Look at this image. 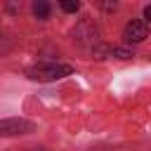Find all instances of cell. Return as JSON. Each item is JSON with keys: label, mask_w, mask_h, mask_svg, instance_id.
<instances>
[{"label": "cell", "mask_w": 151, "mask_h": 151, "mask_svg": "<svg viewBox=\"0 0 151 151\" xmlns=\"http://www.w3.org/2000/svg\"><path fill=\"white\" fill-rule=\"evenodd\" d=\"M71 73H73V66H68V64H38V66H33V68H28V71H26V76H28V78L40 80V83L61 80V78L71 76Z\"/></svg>", "instance_id": "1"}, {"label": "cell", "mask_w": 151, "mask_h": 151, "mask_svg": "<svg viewBox=\"0 0 151 151\" xmlns=\"http://www.w3.org/2000/svg\"><path fill=\"white\" fill-rule=\"evenodd\" d=\"M146 35H149V28H146V24L139 21V19H132V21L125 26V31H123L125 42H142Z\"/></svg>", "instance_id": "3"}, {"label": "cell", "mask_w": 151, "mask_h": 151, "mask_svg": "<svg viewBox=\"0 0 151 151\" xmlns=\"http://www.w3.org/2000/svg\"><path fill=\"white\" fill-rule=\"evenodd\" d=\"M33 14H35L38 19H47V17H50V5H47L45 0H38V2L33 5Z\"/></svg>", "instance_id": "4"}, {"label": "cell", "mask_w": 151, "mask_h": 151, "mask_svg": "<svg viewBox=\"0 0 151 151\" xmlns=\"http://www.w3.org/2000/svg\"><path fill=\"white\" fill-rule=\"evenodd\" d=\"M33 123L26 118H5L0 120V137H14V134H28L33 132Z\"/></svg>", "instance_id": "2"}, {"label": "cell", "mask_w": 151, "mask_h": 151, "mask_svg": "<svg viewBox=\"0 0 151 151\" xmlns=\"http://www.w3.org/2000/svg\"><path fill=\"white\" fill-rule=\"evenodd\" d=\"M61 9L68 12V14H76V12L80 9V2H78V0H64V2H61Z\"/></svg>", "instance_id": "5"}, {"label": "cell", "mask_w": 151, "mask_h": 151, "mask_svg": "<svg viewBox=\"0 0 151 151\" xmlns=\"http://www.w3.org/2000/svg\"><path fill=\"white\" fill-rule=\"evenodd\" d=\"M144 19H146V21H151V5H149V7H144Z\"/></svg>", "instance_id": "6"}]
</instances>
